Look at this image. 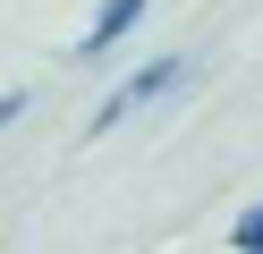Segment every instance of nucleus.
Wrapping results in <instances>:
<instances>
[{
  "label": "nucleus",
  "mask_w": 263,
  "mask_h": 254,
  "mask_svg": "<svg viewBox=\"0 0 263 254\" xmlns=\"http://www.w3.org/2000/svg\"><path fill=\"white\" fill-rule=\"evenodd\" d=\"M178 76H187V60H153V68H136V76H127L119 93L102 102V119H93V127H110V119H127V110H136V102H153V93H170Z\"/></svg>",
  "instance_id": "f257e3e1"
},
{
  "label": "nucleus",
  "mask_w": 263,
  "mask_h": 254,
  "mask_svg": "<svg viewBox=\"0 0 263 254\" xmlns=\"http://www.w3.org/2000/svg\"><path fill=\"white\" fill-rule=\"evenodd\" d=\"M136 17H144V0H102V17L85 26V51H110L127 26H136Z\"/></svg>",
  "instance_id": "f03ea898"
},
{
  "label": "nucleus",
  "mask_w": 263,
  "mask_h": 254,
  "mask_svg": "<svg viewBox=\"0 0 263 254\" xmlns=\"http://www.w3.org/2000/svg\"><path fill=\"white\" fill-rule=\"evenodd\" d=\"M229 246H238V254H263V203L238 220V229H229Z\"/></svg>",
  "instance_id": "7ed1b4c3"
}]
</instances>
